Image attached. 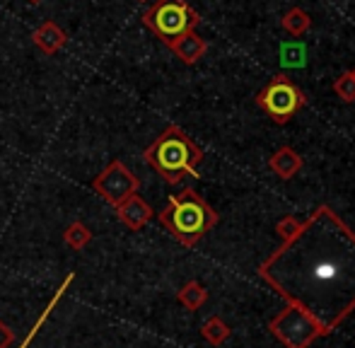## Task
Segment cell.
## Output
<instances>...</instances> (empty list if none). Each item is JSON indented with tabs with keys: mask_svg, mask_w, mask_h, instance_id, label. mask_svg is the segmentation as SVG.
Here are the masks:
<instances>
[{
	"mask_svg": "<svg viewBox=\"0 0 355 348\" xmlns=\"http://www.w3.org/2000/svg\"><path fill=\"white\" fill-rule=\"evenodd\" d=\"M198 22L201 17L187 0H157L143 12V24L164 44L187 32H193Z\"/></svg>",
	"mask_w": 355,
	"mask_h": 348,
	"instance_id": "cell-4",
	"label": "cell"
},
{
	"mask_svg": "<svg viewBox=\"0 0 355 348\" xmlns=\"http://www.w3.org/2000/svg\"><path fill=\"white\" fill-rule=\"evenodd\" d=\"M259 276L329 336L355 312V232L329 206L317 208L261 261Z\"/></svg>",
	"mask_w": 355,
	"mask_h": 348,
	"instance_id": "cell-1",
	"label": "cell"
},
{
	"mask_svg": "<svg viewBox=\"0 0 355 348\" xmlns=\"http://www.w3.org/2000/svg\"><path fill=\"white\" fill-rule=\"evenodd\" d=\"M141 189V182L138 177L123 165L121 160H112L97 177L92 179V191L99 193L109 206L116 208L119 203H123L128 196L138 193Z\"/></svg>",
	"mask_w": 355,
	"mask_h": 348,
	"instance_id": "cell-7",
	"label": "cell"
},
{
	"mask_svg": "<svg viewBox=\"0 0 355 348\" xmlns=\"http://www.w3.org/2000/svg\"><path fill=\"white\" fill-rule=\"evenodd\" d=\"M268 329H271V334L276 336L285 348H309L317 339L327 336L324 329L312 317L290 305H285L283 310L268 322Z\"/></svg>",
	"mask_w": 355,
	"mask_h": 348,
	"instance_id": "cell-5",
	"label": "cell"
},
{
	"mask_svg": "<svg viewBox=\"0 0 355 348\" xmlns=\"http://www.w3.org/2000/svg\"><path fill=\"white\" fill-rule=\"evenodd\" d=\"M116 218L128 227V230L138 232L153 220V208H150V203L145 201L143 196L133 193V196H128L126 201L116 206Z\"/></svg>",
	"mask_w": 355,
	"mask_h": 348,
	"instance_id": "cell-8",
	"label": "cell"
},
{
	"mask_svg": "<svg viewBox=\"0 0 355 348\" xmlns=\"http://www.w3.org/2000/svg\"><path fill=\"white\" fill-rule=\"evenodd\" d=\"M159 225L184 247H193L218 225V213L193 189L172 193L157 216Z\"/></svg>",
	"mask_w": 355,
	"mask_h": 348,
	"instance_id": "cell-2",
	"label": "cell"
},
{
	"mask_svg": "<svg viewBox=\"0 0 355 348\" xmlns=\"http://www.w3.org/2000/svg\"><path fill=\"white\" fill-rule=\"evenodd\" d=\"M281 27L290 34V37L297 39V37H302V34L309 32V27H312V17H309L302 8H290L288 12L283 15Z\"/></svg>",
	"mask_w": 355,
	"mask_h": 348,
	"instance_id": "cell-13",
	"label": "cell"
},
{
	"mask_svg": "<svg viewBox=\"0 0 355 348\" xmlns=\"http://www.w3.org/2000/svg\"><path fill=\"white\" fill-rule=\"evenodd\" d=\"M257 104L273 119L276 123H288L300 109L304 107V94L290 78L276 76L266 87L259 92Z\"/></svg>",
	"mask_w": 355,
	"mask_h": 348,
	"instance_id": "cell-6",
	"label": "cell"
},
{
	"mask_svg": "<svg viewBox=\"0 0 355 348\" xmlns=\"http://www.w3.org/2000/svg\"><path fill=\"white\" fill-rule=\"evenodd\" d=\"M230 334H232V329H230V327L225 324V322L220 320L218 315L211 317V320H206V322H203V327H201V336H203V339H206L211 346L225 344V341L230 339Z\"/></svg>",
	"mask_w": 355,
	"mask_h": 348,
	"instance_id": "cell-16",
	"label": "cell"
},
{
	"mask_svg": "<svg viewBox=\"0 0 355 348\" xmlns=\"http://www.w3.org/2000/svg\"><path fill=\"white\" fill-rule=\"evenodd\" d=\"M29 3H34V5H37V3H42V0H29Z\"/></svg>",
	"mask_w": 355,
	"mask_h": 348,
	"instance_id": "cell-20",
	"label": "cell"
},
{
	"mask_svg": "<svg viewBox=\"0 0 355 348\" xmlns=\"http://www.w3.org/2000/svg\"><path fill=\"white\" fill-rule=\"evenodd\" d=\"M32 42H34V46H37L42 53H46V56H53V53H58L63 46H66L68 34L63 32V29L58 27L53 19H46V22H42L37 29H34Z\"/></svg>",
	"mask_w": 355,
	"mask_h": 348,
	"instance_id": "cell-10",
	"label": "cell"
},
{
	"mask_svg": "<svg viewBox=\"0 0 355 348\" xmlns=\"http://www.w3.org/2000/svg\"><path fill=\"white\" fill-rule=\"evenodd\" d=\"M268 167H271V172L276 174V177L293 179L295 174L302 170V157L297 155V150H295V148L285 146V148L276 150L271 157H268Z\"/></svg>",
	"mask_w": 355,
	"mask_h": 348,
	"instance_id": "cell-11",
	"label": "cell"
},
{
	"mask_svg": "<svg viewBox=\"0 0 355 348\" xmlns=\"http://www.w3.org/2000/svg\"><path fill=\"white\" fill-rule=\"evenodd\" d=\"M281 66L283 68H304L307 66V46L302 42L281 44Z\"/></svg>",
	"mask_w": 355,
	"mask_h": 348,
	"instance_id": "cell-15",
	"label": "cell"
},
{
	"mask_svg": "<svg viewBox=\"0 0 355 348\" xmlns=\"http://www.w3.org/2000/svg\"><path fill=\"white\" fill-rule=\"evenodd\" d=\"M63 242H66L71 250L83 252L85 247L92 242V230H89V227L85 225L83 220H73L71 225L63 230Z\"/></svg>",
	"mask_w": 355,
	"mask_h": 348,
	"instance_id": "cell-14",
	"label": "cell"
},
{
	"mask_svg": "<svg viewBox=\"0 0 355 348\" xmlns=\"http://www.w3.org/2000/svg\"><path fill=\"white\" fill-rule=\"evenodd\" d=\"M15 344V331L0 320V348H10Z\"/></svg>",
	"mask_w": 355,
	"mask_h": 348,
	"instance_id": "cell-19",
	"label": "cell"
},
{
	"mask_svg": "<svg viewBox=\"0 0 355 348\" xmlns=\"http://www.w3.org/2000/svg\"><path fill=\"white\" fill-rule=\"evenodd\" d=\"M143 160L167 184H179L184 177H198L196 167L203 162V150L179 126H167L148 148Z\"/></svg>",
	"mask_w": 355,
	"mask_h": 348,
	"instance_id": "cell-3",
	"label": "cell"
},
{
	"mask_svg": "<svg viewBox=\"0 0 355 348\" xmlns=\"http://www.w3.org/2000/svg\"><path fill=\"white\" fill-rule=\"evenodd\" d=\"M300 227H302V220H297L295 216H285L283 220H278L276 232H278V237H281L283 242H288V240H293V237L297 235Z\"/></svg>",
	"mask_w": 355,
	"mask_h": 348,
	"instance_id": "cell-18",
	"label": "cell"
},
{
	"mask_svg": "<svg viewBox=\"0 0 355 348\" xmlns=\"http://www.w3.org/2000/svg\"><path fill=\"white\" fill-rule=\"evenodd\" d=\"M334 94L346 104L355 102V78L351 71L341 73V76L334 80Z\"/></svg>",
	"mask_w": 355,
	"mask_h": 348,
	"instance_id": "cell-17",
	"label": "cell"
},
{
	"mask_svg": "<svg viewBox=\"0 0 355 348\" xmlns=\"http://www.w3.org/2000/svg\"><path fill=\"white\" fill-rule=\"evenodd\" d=\"M177 300L182 302V305L187 307L189 312H196V310H201V307L206 305L208 290L198 281H189V283H184V286L179 288Z\"/></svg>",
	"mask_w": 355,
	"mask_h": 348,
	"instance_id": "cell-12",
	"label": "cell"
},
{
	"mask_svg": "<svg viewBox=\"0 0 355 348\" xmlns=\"http://www.w3.org/2000/svg\"><path fill=\"white\" fill-rule=\"evenodd\" d=\"M167 46L172 49L174 56H177L182 63H187V66L198 63L208 51V42L203 37H198L196 29H193V32L182 34V37H177V39H172Z\"/></svg>",
	"mask_w": 355,
	"mask_h": 348,
	"instance_id": "cell-9",
	"label": "cell"
},
{
	"mask_svg": "<svg viewBox=\"0 0 355 348\" xmlns=\"http://www.w3.org/2000/svg\"><path fill=\"white\" fill-rule=\"evenodd\" d=\"M351 73H353V78H355V68H353V71H351Z\"/></svg>",
	"mask_w": 355,
	"mask_h": 348,
	"instance_id": "cell-21",
	"label": "cell"
}]
</instances>
